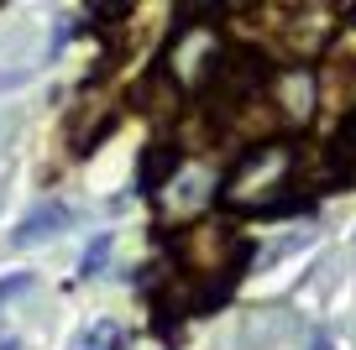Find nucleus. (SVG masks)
I'll return each mask as SVG.
<instances>
[{"label": "nucleus", "mask_w": 356, "mask_h": 350, "mask_svg": "<svg viewBox=\"0 0 356 350\" xmlns=\"http://www.w3.org/2000/svg\"><path fill=\"white\" fill-rule=\"evenodd\" d=\"M220 199L231 209H257V215L299 209V157L283 142H252L241 162L220 178Z\"/></svg>", "instance_id": "obj_1"}, {"label": "nucleus", "mask_w": 356, "mask_h": 350, "mask_svg": "<svg viewBox=\"0 0 356 350\" xmlns=\"http://www.w3.org/2000/svg\"><path fill=\"white\" fill-rule=\"evenodd\" d=\"M178 256H184V272L189 277H210L204 298H215L220 293V288H215V272H225L236 283V272H241V262H246V246H241L231 219H200L194 230L178 235Z\"/></svg>", "instance_id": "obj_2"}, {"label": "nucleus", "mask_w": 356, "mask_h": 350, "mask_svg": "<svg viewBox=\"0 0 356 350\" xmlns=\"http://www.w3.org/2000/svg\"><path fill=\"white\" fill-rule=\"evenodd\" d=\"M215 194H220V178H215L210 167H200V162H184L152 199H163L168 219H194V215H204V209L215 204Z\"/></svg>", "instance_id": "obj_3"}, {"label": "nucleus", "mask_w": 356, "mask_h": 350, "mask_svg": "<svg viewBox=\"0 0 356 350\" xmlns=\"http://www.w3.org/2000/svg\"><path fill=\"white\" fill-rule=\"evenodd\" d=\"M267 105H273V115H278V126H304L314 115V105H320V89H314V74L309 68H273V78H267Z\"/></svg>", "instance_id": "obj_4"}, {"label": "nucleus", "mask_w": 356, "mask_h": 350, "mask_svg": "<svg viewBox=\"0 0 356 350\" xmlns=\"http://www.w3.org/2000/svg\"><path fill=\"white\" fill-rule=\"evenodd\" d=\"M314 89H320V105H335L341 115L356 110V37H341L325 53V68L314 74Z\"/></svg>", "instance_id": "obj_5"}, {"label": "nucleus", "mask_w": 356, "mask_h": 350, "mask_svg": "<svg viewBox=\"0 0 356 350\" xmlns=\"http://www.w3.org/2000/svg\"><path fill=\"white\" fill-rule=\"evenodd\" d=\"M68 219H74V215H68V204H58V199H53V204H37L32 215H26L22 225H16L11 246H37V241H47V235H58V230H63Z\"/></svg>", "instance_id": "obj_6"}, {"label": "nucleus", "mask_w": 356, "mask_h": 350, "mask_svg": "<svg viewBox=\"0 0 356 350\" xmlns=\"http://www.w3.org/2000/svg\"><path fill=\"white\" fill-rule=\"evenodd\" d=\"M126 345V329L111 324V319H100V324H89L84 335L74 340V350H121Z\"/></svg>", "instance_id": "obj_7"}, {"label": "nucleus", "mask_w": 356, "mask_h": 350, "mask_svg": "<svg viewBox=\"0 0 356 350\" xmlns=\"http://www.w3.org/2000/svg\"><path fill=\"white\" fill-rule=\"evenodd\" d=\"M105 262H111V235H95V246H89L84 262H79V272H84V277H100Z\"/></svg>", "instance_id": "obj_8"}, {"label": "nucleus", "mask_w": 356, "mask_h": 350, "mask_svg": "<svg viewBox=\"0 0 356 350\" xmlns=\"http://www.w3.org/2000/svg\"><path fill=\"white\" fill-rule=\"evenodd\" d=\"M26 283H32V277H11V283H0V303H6V298H11V293H22Z\"/></svg>", "instance_id": "obj_9"}, {"label": "nucleus", "mask_w": 356, "mask_h": 350, "mask_svg": "<svg viewBox=\"0 0 356 350\" xmlns=\"http://www.w3.org/2000/svg\"><path fill=\"white\" fill-rule=\"evenodd\" d=\"M309 350H330V340H325V335H320V340H314V345H309Z\"/></svg>", "instance_id": "obj_10"}, {"label": "nucleus", "mask_w": 356, "mask_h": 350, "mask_svg": "<svg viewBox=\"0 0 356 350\" xmlns=\"http://www.w3.org/2000/svg\"><path fill=\"white\" fill-rule=\"evenodd\" d=\"M0 350H22V345H16V340H6V345H0Z\"/></svg>", "instance_id": "obj_11"}]
</instances>
